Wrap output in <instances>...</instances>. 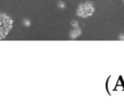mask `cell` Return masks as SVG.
<instances>
[{"label": "cell", "instance_id": "ba28073f", "mask_svg": "<svg viewBox=\"0 0 124 108\" xmlns=\"http://www.w3.org/2000/svg\"><path fill=\"white\" fill-rule=\"evenodd\" d=\"M123 2H124V0H123Z\"/></svg>", "mask_w": 124, "mask_h": 108}, {"label": "cell", "instance_id": "7a4b0ae2", "mask_svg": "<svg viewBox=\"0 0 124 108\" xmlns=\"http://www.w3.org/2000/svg\"><path fill=\"white\" fill-rule=\"evenodd\" d=\"M94 11H95V9H94L93 4L91 2H86V3H82L78 6L77 14L80 17H88V16L92 15Z\"/></svg>", "mask_w": 124, "mask_h": 108}, {"label": "cell", "instance_id": "5b68a950", "mask_svg": "<svg viewBox=\"0 0 124 108\" xmlns=\"http://www.w3.org/2000/svg\"><path fill=\"white\" fill-rule=\"evenodd\" d=\"M57 6H58L59 9H62V10H64V9L66 8V5H65V3H64L63 1H58Z\"/></svg>", "mask_w": 124, "mask_h": 108}, {"label": "cell", "instance_id": "8992f818", "mask_svg": "<svg viewBox=\"0 0 124 108\" xmlns=\"http://www.w3.org/2000/svg\"><path fill=\"white\" fill-rule=\"evenodd\" d=\"M71 25H72L74 28H76V27H78V22L77 20H73V21L71 22Z\"/></svg>", "mask_w": 124, "mask_h": 108}, {"label": "cell", "instance_id": "52a82bcc", "mask_svg": "<svg viewBox=\"0 0 124 108\" xmlns=\"http://www.w3.org/2000/svg\"><path fill=\"white\" fill-rule=\"evenodd\" d=\"M118 39L120 40H124V33H120L119 36H118Z\"/></svg>", "mask_w": 124, "mask_h": 108}, {"label": "cell", "instance_id": "6da1fadb", "mask_svg": "<svg viewBox=\"0 0 124 108\" xmlns=\"http://www.w3.org/2000/svg\"><path fill=\"white\" fill-rule=\"evenodd\" d=\"M13 27V20L8 15L0 13V39L4 38Z\"/></svg>", "mask_w": 124, "mask_h": 108}, {"label": "cell", "instance_id": "277c9868", "mask_svg": "<svg viewBox=\"0 0 124 108\" xmlns=\"http://www.w3.org/2000/svg\"><path fill=\"white\" fill-rule=\"evenodd\" d=\"M22 23H23V25H24V26L29 27V26L31 25V20H29L28 18H24V19H23V21H22Z\"/></svg>", "mask_w": 124, "mask_h": 108}, {"label": "cell", "instance_id": "3957f363", "mask_svg": "<svg viewBox=\"0 0 124 108\" xmlns=\"http://www.w3.org/2000/svg\"><path fill=\"white\" fill-rule=\"evenodd\" d=\"M81 35V28L78 26V27H76V28H74L71 32H70V38L71 39H73V40H75V39H77L78 37H79Z\"/></svg>", "mask_w": 124, "mask_h": 108}]
</instances>
